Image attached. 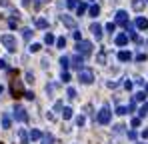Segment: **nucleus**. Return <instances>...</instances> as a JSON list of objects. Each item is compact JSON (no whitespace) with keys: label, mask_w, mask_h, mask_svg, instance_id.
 <instances>
[{"label":"nucleus","mask_w":148,"mask_h":144,"mask_svg":"<svg viewBox=\"0 0 148 144\" xmlns=\"http://www.w3.org/2000/svg\"><path fill=\"white\" fill-rule=\"evenodd\" d=\"M34 26H36V28H40V30H44V28H48V20H46V18H36Z\"/></svg>","instance_id":"16"},{"label":"nucleus","mask_w":148,"mask_h":144,"mask_svg":"<svg viewBox=\"0 0 148 144\" xmlns=\"http://www.w3.org/2000/svg\"><path fill=\"white\" fill-rule=\"evenodd\" d=\"M40 140H42V144H54V136L46 132V134H42V138H40Z\"/></svg>","instance_id":"22"},{"label":"nucleus","mask_w":148,"mask_h":144,"mask_svg":"<svg viewBox=\"0 0 148 144\" xmlns=\"http://www.w3.org/2000/svg\"><path fill=\"white\" fill-rule=\"evenodd\" d=\"M88 14H90L92 18H96V16L100 14V6H98V4H92V6L88 8Z\"/></svg>","instance_id":"17"},{"label":"nucleus","mask_w":148,"mask_h":144,"mask_svg":"<svg viewBox=\"0 0 148 144\" xmlns=\"http://www.w3.org/2000/svg\"><path fill=\"white\" fill-rule=\"evenodd\" d=\"M116 114H118V116H124V114H128V108H126V106H118V108H116Z\"/></svg>","instance_id":"28"},{"label":"nucleus","mask_w":148,"mask_h":144,"mask_svg":"<svg viewBox=\"0 0 148 144\" xmlns=\"http://www.w3.org/2000/svg\"><path fill=\"white\" fill-rule=\"evenodd\" d=\"M12 126V118L10 114H2V128H10Z\"/></svg>","instance_id":"18"},{"label":"nucleus","mask_w":148,"mask_h":144,"mask_svg":"<svg viewBox=\"0 0 148 144\" xmlns=\"http://www.w3.org/2000/svg\"><path fill=\"white\" fill-rule=\"evenodd\" d=\"M2 92H4V86H2V84H0V96H2Z\"/></svg>","instance_id":"51"},{"label":"nucleus","mask_w":148,"mask_h":144,"mask_svg":"<svg viewBox=\"0 0 148 144\" xmlns=\"http://www.w3.org/2000/svg\"><path fill=\"white\" fill-rule=\"evenodd\" d=\"M24 98H28V100H34V92H30V90H28V92H24Z\"/></svg>","instance_id":"42"},{"label":"nucleus","mask_w":148,"mask_h":144,"mask_svg":"<svg viewBox=\"0 0 148 144\" xmlns=\"http://www.w3.org/2000/svg\"><path fill=\"white\" fill-rule=\"evenodd\" d=\"M106 30H108V32L112 34V32L116 30V24H114V22H108V24H106Z\"/></svg>","instance_id":"33"},{"label":"nucleus","mask_w":148,"mask_h":144,"mask_svg":"<svg viewBox=\"0 0 148 144\" xmlns=\"http://www.w3.org/2000/svg\"><path fill=\"white\" fill-rule=\"evenodd\" d=\"M54 108H56V110H60V112H62V102H56V104H54Z\"/></svg>","instance_id":"48"},{"label":"nucleus","mask_w":148,"mask_h":144,"mask_svg":"<svg viewBox=\"0 0 148 144\" xmlns=\"http://www.w3.org/2000/svg\"><path fill=\"white\" fill-rule=\"evenodd\" d=\"M82 64H84V56H82V54H74L72 58H70V66L76 68L78 72L82 70Z\"/></svg>","instance_id":"6"},{"label":"nucleus","mask_w":148,"mask_h":144,"mask_svg":"<svg viewBox=\"0 0 148 144\" xmlns=\"http://www.w3.org/2000/svg\"><path fill=\"white\" fill-rule=\"evenodd\" d=\"M84 122H86L84 116H78V118H76V124H78V126H84Z\"/></svg>","instance_id":"40"},{"label":"nucleus","mask_w":148,"mask_h":144,"mask_svg":"<svg viewBox=\"0 0 148 144\" xmlns=\"http://www.w3.org/2000/svg\"><path fill=\"white\" fill-rule=\"evenodd\" d=\"M146 2H148V0H146Z\"/></svg>","instance_id":"53"},{"label":"nucleus","mask_w":148,"mask_h":144,"mask_svg":"<svg viewBox=\"0 0 148 144\" xmlns=\"http://www.w3.org/2000/svg\"><path fill=\"white\" fill-rule=\"evenodd\" d=\"M28 138H30V140H40V138H42V132H40V130H36V128H32V130H30V134H28Z\"/></svg>","instance_id":"15"},{"label":"nucleus","mask_w":148,"mask_h":144,"mask_svg":"<svg viewBox=\"0 0 148 144\" xmlns=\"http://www.w3.org/2000/svg\"><path fill=\"white\" fill-rule=\"evenodd\" d=\"M0 70H8V62L0 58Z\"/></svg>","instance_id":"38"},{"label":"nucleus","mask_w":148,"mask_h":144,"mask_svg":"<svg viewBox=\"0 0 148 144\" xmlns=\"http://www.w3.org/2000/svg\"><path fill=\"white\" fill-rule=\"evenodd\" d=\"M60 20H62V24H64L66 28H70V30H76V20H74L72 16H68V14H64V16L60 18Z\"/></svg>","instance_id":"8"},{"label":"nucleus","mask_w":148,"mask_h":144,"mask_svg":"<svg viewBox=\"0 0 148 144\" xmlns=\"http://www.w3.org/2000/svg\"><path fill=\"white\" fill-rule=\"evenodd\" d=\"M54 90H56V84H46V92H48V94H52Z\"/></svg>","instance_id":"37"},{"label":"nucleus","mask_w":148,"mask_h":144,"mask_svg":"<svg viewBox=\"0 0 148 144\" xmlns=\"http://www.w3.org/2000/svg\"><path fill=\"white\" fill-rule=\"evenodd\" d=\"M114 24L126 26V24H128V14H126L124 10H118V12H116V22H114Z\"/></svg>","instance_id":"9"},{"label":"nucleus","mask_w":148,"mask_h":144,"mask_svg":"<svg viewBox=\"0 0 148 144\" xmlns=\"http://www.w3.org/2000/svg\"><path fill=\"white\" fill-rule=\"evenodd\" d=\"M64 46H66V38H64V36L56 38V48H64Z\"/></svg>","instance_id":"27"},{"label":"nucleus","mask_w":148,"mask_h":144,"mask_svg":"<svg viewBox=\"0 0 148 144\" xmlns=\"http://www.w3.org/2000/svg\"><path fill=\"white\" fill-rule=\"evenodd\" d=\"M128 138H130V140H136V132L130 130V132H128Z\"/></svg>","instance_id":"45"},{"label":"nucleus","mask_w":148,"mask_h":144,"mask_svg":"<svg viewBox=\"0 0 148 144\" xmlns=\"http://www.w3.org/2000/svg\"><path fill=\"white\" fill-rule=\"evenodd\" d=\"M114 42H116V46H126L128 44V34H118L114 38Z\"/></svg>","instance_id":"12"},{"label":"nucleus","mask_w":148,"mask_h":144,"mask_svg":"<svg viewBox=\"0 0 148 144\" xmlns=\"http://www.w3.org/2000/svg\"><path fill=\"white\" fill-rule=\"evenodd\" d=\"M32 34H34V32H32V30H30V28H24V30H22V38H24L26 42H28V40H30V38H32Z\"/></svg>","instance_id":"26"},{"label":"nucleus","mask_w":148,"mask_h":144,"mask_svg":"<svg viewBox=\"0 0 148 144\" xmlns=\"http://www.w3.org/2000/svg\"><path fill=\"white\" fill-rule=\"evenodd\" d=\"M116 86H118V82H112V80L108 82V88H116Z\"/></svg>","instance_id":"47"},{"label":"nucleus","mask_w":148,"mask_h":144,"mask_svg":"<svg viewBox=\"0 0 148 144\" xmlns=\"http://www.w3.org/2000/svg\"><path fill=\"white\" fill-rule=\"evenodd\" d=\"M22 4H24V6H28V4H30V0H22Z\"/></svg>","instance_id":"50"},{"label":"nucleus","mask_w":148,"mask_h":144,"mask_svg":"<svg viewBox=\"0 0 148 144\" xmlns=\"http://www.w3.org/2000/svg\"><path fill=\"white\" fill-rule=\"evenodd\" d=\"M76 52L82 54V56H90V54H92V42H88V40H80V42L76 44Z\"/></svg>","instance_id":"2"},{"label":"nucleus","mask_w":148,"mask_h":144,"mask_svg":"<svg viewBox=\"0 0 148 144\" xmlns=\"http://www.w3.org/2000/svg\"><path fill=\"white\" fill-rule=\"evenodd\" d=\"M18 136H20V144H28V142H30V138H28L26 130H18Z\"/></svg>","instance_id":"21"},{"label":"nucleus","mask_w":148,"mask_h":144,"mask_svg":"<svg viewBox=\"0 0 148 144\" xmlns=\"http://www.w3.org/2000/svg\"><path fill=\"white\" fill-rule=\"evenodd\" d=\"M10 90H12L14 98H18V96H24V92H22V84H20V82H16V80H12V84H10Z\"/></svg>","instance_id":"7"},{"label":"nucleus","mask_w":148,"mask_h":144,"mask_svg":"<svg viewBox=\"0 0 148 144\" xmlns=\"http://www.w3.org/2000/svg\"><path fill=\"white\" fill-rule=\"evenodd\" d=\"M14 118L18 120V122H26V120H28V114H26L24 106H20V104L14 106Z\"/></svg>","instance_id":"5"},{"label":"nucleus","mask_w":148,"mask_h":144,"mask_svg":"<svg viewBox=\"0 0 148 144\" xmlns=\"http://www.w3.org/2000/svg\"><path fill=\"white\" fill-rule=\"evenodd\" d=\"M78 6V0H66V8H76Z\"/></svg>","instance_id":"32"},{"label":"nucleus","mask_w":148,"mask_h":144,"mask_svg":"<svg viewBox=\"0 0 148 144\" xmlns=\"http://www.w3.org/2000/svg\"><path fill=\"white\" fill-rule=\"evenodd\" d=\"M60 66H62V70H68V66H70V58H68V56H62V58H60Z\"/></svg>","instance_id":"23"},{"label":"nucleus","mask_w":148,"mask_h":144,"mask_svg":"<svg viewBox=\"0 0 148 144\" xmlns=\"http://www.w3.org/2000/svg\"><path fill=\"white\" fill-rule=\"evenodd\" d=\"M66 96H68L70 100H74V98H76V90H74V88H68V90H66Z\"/></svg>","instance_id":"31"},{"label":"nucleus","mask_w":148,"mask_h":144,"mask_svg":"<svg viewBox=\"0 0 148 144\" xmlns=\"http://www.w3.org/2000/svg\"><path fill=\"white\" fill-rule=\"evenodd\" d=\"M44 2H46V0H34V6H36V8H38V6H42V4H44Z\"/></svg>","instance_id":"46"},{"label":"nucleus","mask_w":148,"mask_h":144,"mask_svg":"<svg viewBox=\"0 0 148 144\" xmlns=\"http://www.w3.org/2000/svg\"><path fill=\"white\" fill-rule=\"evenodd\" d=\"M132 126H134V128H138V126H140V116L132 118Z\"/></svg>","instance_id":"39"},{"label":"nucleus","mask_w":148,"mask_h":144,"mask_svg":"<svg viewBox=\"0 0 148 144\" xmlns=\"http://www.w3.org/2000/svg\"><path fill=\"white\" fill-rule=\"evenodd\" d=\"M110 118H112L110 108H108V106H102V108H100V112H98V116H96L98 124H108V122H110Z\"/></svg>","instance_id":"3"},{"label":"nucleus","mask_w":148,"mask_h":144,"mask_svg":"<svg viewBox=\"0 0 148 144\" xmlns=\"http://www.w3.org/2000/svg\"><path fill=\"white\" fill-rule=\"evenodd\" d=\"M26 82H28V84L34 82V74H32V72H26Z\"/></svg>","instance_id":"35"},{"label":"nucleus","mask_w":148,"mask_h":144,"mask_svg":"<svg viewBox=\"0 0 148 144\" xmlns=\"http://www.w3.org/2000/svg\"><path fill=\"white\" fill-rule=\"evenodd\" d=\"M44 42H46L48 46H52V44H56V36H54L52 32H46V36H44Z\"/></svg>","instance_id":"19"},{"label":"nucleus","mask_w":148,"mask_h":144,"mask_svg":"<svg viewBox=\"0 0 148 144\" xmlns=\"http://www.w3.org/2000/svg\"><path fill=\"white\" fill-rule=\"evenodd\" d=\"M90 32L94 34V38H96V40H100V38H102V26H100L98 22H94L92 26H90Z\"/></svg>","instance_id":"10"},{"label":"nucleus","mask_w":148,"mask_h":144,"mask_svg":"<svg viewBox=\"0 0 148 144\" xmlns=\"http://www.w3.org/2000/svg\"><path fill=\"white\" fill-rule=\"evenodd\" d=\"M146 58H148V56L144 54V52H140V54H136V60H138V62H144Z\"/></svg>","instance_id":"36"},{"label":"nucleus","mask_w":148,"mask_h":144,"mask_svg":"<svg viewBox=\"0 0 148 144\" xmlns=\"http://www.w3.org/2000/svg\"><path fill=\"white\" fill-rule=\"evenodd\" d=\"M60 78H62L64 82H70V74H68V70H62V74H60Z\"/></svg>","instance_id":"30"},{"label":"nucleus","mask_w":148,"mask_h":144,"mask_svg":"<svg viewBox=\"0 0 148 144\" xmlns=\"http://www.w3.org/2000/svg\"><path fill=\"white\" fill-rule=\"evenodd\" d=\"M0 42L4 44V48H6L8 52H14V50H16V38H14L12 34H2V36H0Z\"/></svg>","instance_id":"1"},{"label":"nucleus","mask_w":148,"mask_h":144,"mask_svg":"<svg viewBox=\"0 0 148 144\" xmlns=\"http://www.w3.org/2000/svg\"><path fill=\"white\" fill-rule=\"evenodd\" d=\"M140 136H142V138L146 140V138H148V128H146V130H142V134H140Z\"/></svg>","instance_id":"49"},{"label":"nucleus","mask_w":148,"mask_h":144,"mask_svg":"<svg viewBox=\"0 0 148 144\" xmlns=\"http://www.w3.org/2000/svg\"><path fill=\"white\" fill-rule=\"evenodd\" d=\"M86 10H88V4H86V2H78V6H76V14L82 16Z\"/></svg>","instance_id":"14"},{"label":"nucleus","mask_w":148,"mask_h":144,"mask_svg":"<svg viewBox=\"0 0 148 144\" xmlns=\"http://www.w3.org/2000/svg\"><path fill=\"white\" fill-rule=\"evenodd\" d=\"M144 4H146L144 0H132V8H134V10H138V12L144 8Z\"/></svg>","instance_id":"20"},{"label":"nucleus","mask_w":148,"mask_h":144,"mask_svg":"<svg viewBox=\"0 0 148 144\" xmlns=\"http://www.w3.org/2000/svg\"><path fill=\"white\" fill-rule=\"evenodd\" d=\"M62 118H64V120H70V118H72V108H68V106H66V108H62Z\"/></svg>","instance_id":"24"},{"label":"nucleus","mask_w":148,"mask_h":144,"mask_svg":"<svg viewBox=\"0 0 148 144\" xmlns=\"http://www.w3.org/2000/svg\"><path fill=\"white\" fill-rule=\"evenodd\" d=\"M124 128H126V126H122V124H118V126H114V132H124Z\"/></svg>","instance_id":"43"},{"label":"nucleus","mask_w":148,"mask_h":144,"mask_svg":"<svg viewBox=\"0 0 148 144\" xmlns=\"http://www.w3.org/2000/svg\"><path fill=\"white\" fill-rule=\"evenodd\" d=\"M42 50V44H32L30 46V52H40Z\"/></svg>","instance_id":"34"},{"label":"nucleus","mask_w":148,"mask_h":144,"mask_svg":"<svg viewBox=\"0 0 148 144\" xmlns=\"http://www.w3.org/2000/svg\"><path fill=\"white\" fill-rule=\"evenodd\" d=\"M134 26H136L138 30H146V28H148V18L138 16V18H136V22H134Z\"/></svg>","instance_id":"11"},{"label":"nucleus","mask_w":148,"mask_h":144,"mask_svg":"<svg viewBox=\"0 0 148 144\" xmlns=\"http://www.w3.org/2000/svg\"><path fill=\"white\" fill-rule=\"evenodd\" d=\"M124 88H126V90H132V82L126 80V82H124Z\"/></svg>","instance_id":"44"},{"label":"nucleus","mask_w":148,"mask_h":144,"mask_svg":"<svg viewBox=\"0 0 148 144\" xmlns=\"http://www.w3.org/2000/svg\"><path fill=\"white\" fill-rule=\"evenodd\" d=\"M118 60L120 62H128V60H132V54L128 50H122V52H118Z\"/></svg>","instance_id":"13"},{"label":"nucleus","mask_w":148,"mask_h":144,"mask_svg":"<svg viewBox=\"0 0 148 144\" xmlns=\"http://www.w3.org/2000/svg\"><path fill=\"white\" fill-rule=\"evenodd\" d=\"M132 100H134V102H144V100H146V92H136Z\"/></svg>","instance_id":"25"},{"label":"nucleus","mask_w":148,"mask_h":144,"mask_svg":"<svg viewBox=\"0 0 148 144\" xmlns=\"http://www.w3.org/2000/svg\"><path fill=\"white\" fill-rule=\"evenodd\" d=\"M74 38H76V40H78V42H80V40H82V34H80V30H74Z\"/></svg>","instance_id":"41"},{"label":"nucleus","mask_w":148,"mask_h":144,"mask_svg":"<svg viewBox=\"0 0 148 144\" xmlns=\"http://www.w3.org/2000/svg\"><path fill=\"white\" fill-rule=\"evenodd\" d=\"M78 80L82 84H92L94 82V74H92V70H88V68H82V70L78 72Z\"/></svg>","instance_id":"4"},{"label":"nucleus","mask_w":148,"mask_h":144,"mask_svg":"<svg viewBox=\"0 0 148 144\" xmlns=\"http://www.w3.org/2000/svg\"><path fill=\"white\" fill-rule=\"evenodd\" d=\"M146 114H148V104H144V106H142V108L138 110V116H140V118H144Z\"/></svg>","instance_id":"29"},{"label":"nucleus","mask_w":148,"mask_h":144,"mask_svg":"<svg viewBox=\"0 0 148 144\" xmlns=\"http://www.w3.org/2000/svg\"><path fill=\"white\" fill-rule=\"evenodd\" d=\"M144 92H146V94H148V84H144Z\"/></svg>","instance_id":"52"}]
</instances>
